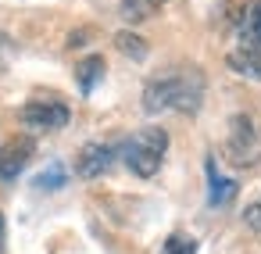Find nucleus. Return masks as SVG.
<instances>
[{
  "instance_id": "nucleus-1",
  "label": "nucleus",
  "mask_w": 261,
  "mask_h": 254,
  "mask_svg": "<svg viewBox=\"0 0 261 254\" xmlns=\"http://www.w3.org/2000/svg\"><path fill=\"white\" fill-rule=\"evenodd\" d=\"M204 100V75L186 65V68H175V72H165L158 79L147 83L143 90V111L158 115V111H186L193 115Z\"/></svg>"
},
{
  "instance_id": "nucleus-2",
  "label": "nucleus",
  "mask_w": 261,
  "mask_h": 254,
  "mask_svg": "<svg viewBox=\"0 0 261 254\" xmlns=\"http://www.w3.org/2000/svg\"><path fill=\"white\" fill-rule=\"evenodd\" d=\"M165 150H168V133L161 125H147L122 143V161L133 168V175L150 179V175H158V168L165 161Z\"/></svg>"
},
{
  "instance_id": "nucleus-3",
  "label": "nucleus",
  "mask_w": 261,
  "mask_h": 254,
  "mask_svg": "<svg viewBox=\"0 0 261 254\" xmlns=\"http://www.w3.org/2000/svg\"><path fill=\"white\" fill-rule=\"evenodd\" d=\"M225 150H229V161L240 165V168H250V165L261 161V133H257V125L250 122V115H236V118H232Z\"/></svg>"
},
{
  "instance_id": "nucleus-4",
  "label": "nucleus",
  "mask_w": 261,
  "mask_h": 254,
  "mask_svg": "<svg viewBox=\"0 0 261 254\" xmlns=\"http://www.w3.org/2000/svg\"><path fill=\"white\" fill-rule=\"evenodd\" d=\"M18 118H22L25 125H33V129H65L68 118H72V111H68V104L58 100V97H36V100L22 104Z\"/></svg>"
},
{
  "instance_id": "nucleus-5",
  "label": "nucleus",
  "mask_w": 261,
  "mask_h": 254,
  "mask_svg": "<svg viewBox=\"0 0 261 254\" xmlns=\"http://www.w3.org/2000/svg\"><path fill=\"white\" fill-rule=\"evenodd\" d=\"M236 47L261 50V0H247L236 11Z\"/></svg>"
},
{
  "instance_id": "nucleus-6",
  "label": "nucleus",
  "mask_w": 261,
  "mask_h": 254,
  "mask_svg": "<svg viewBox=\"0 0 261 254\" xmlns=\"http://www.w3.org/2000/svg\"><path fill=\"white\" fill-rule=\"evenodd\" d=\"M33 150H36V143L29 140V136H15L4 150H0V179H15L22 168H25V161L33 158Z\"/></svg>"
},
{
  "instance_id": "nucleus-7",
  "label": "nucleus",
  "mask_w": 261,
  "mask_h": 254,
  "mask_svg": "<svg viewBox=\"0 0 261 254\" xmlns=\"http://www.w3.org/2000/svg\"><path fill=\"white\" fill-rule=\"evenodd\" d=\"M111 161H115V147H108V143H86L83 154H79V168L75 172L83 179H97V175H104L111 168Z\"/></svg>"
},
{
  "instance_id": "nucleus-8",
  "label": "nucleus",
  "mask_w": 261,
  "mask_h": 254,
  "mask_svg": "<svg viewBox=\"0 0 261 254\" xmlns=\"http://www.w3.org/2000/svg\"><path fill=\"white\" fill-rule=\"evenodd\" d=\"M232 197H236V183L225 179V175H218L215 158H207V204L211 208H225Z\"/></svg>"
},
{
  "instance_id": "nucleus-9",
  "label": "nucleus",
  "mask_w": 261,
  "mask_h": 254,
  "mask_svg": "<svg viewBox=\"0 0 261 254\" xmlns=\"http://www.w3.org/2000/svg\"><path fill=\"white\" fill-rule=\"evenodd\" d=\"M225 61H229V68L236 75H247V79L261 83V50H240V47H232Z\"/></svg>"
},
{
  "instance_id": "nucleus-10",
  "label": "nucleus",
  "mask_w": 261,
  "mask_h": 254,
  "mask_svg": "<svg viewBox=\"0 0 261 254\" xmlns=\"http://www.w3.org/2000/svg\"><path fill=\"white\" fill-rule=\"evenodd\" d=\"M75 79H79V90H83V93H93V86L104 79V58H100V54H93V58L79 61Z\"/></svg>"
},
{
  "instance_id": "nucleus-11",
  "label": "nucleus",
  "mask_w": 261,
  "mask_h": 254,
  "mask_svg": "<svg viewBox=\"0 0 261 254\" xmlns=\"http://www.w3.org/2000/svg\"><path fill=\"white\" fill-rule=\"evenodd\" d=\"M115 47H118L122 54H129L133 61H143V58H147V43H143L136 33H118V36H115Z\"/></svg>"
},
{
  "instance_id": "nucleus-12",
  "label": "nucleus",
  "mask_w": 261,
  "mask_h": 254,
  "mask_svg": "<svg viewBox=\"0 0 261 254\" xmlns=\"http://www.w3.org/2000/svg\"><path fill=\"white\" fill-rule=\"evenodd\" d=\"M161 254H197V240L186 236V233H172L165 240V250Z\"/></svg>"
},
{
  "instance_id": "nucleus-13",
  "label": "nucleus",
  "mask_w": 261,
  "mask_h": 254,
  "mask_svg": "<svg viewBox=\"0 0 261 254\" xmlns=\"http://www.w3.org/2000/svg\"><path fill=\"white\" fill-rule=\"evenodd\" d=\"M36 186L40 190H58V186H65V165H50V168H43L40 175H36Z\"/></svg>"
},
{
  "instance_id": "nucleus-14",
  "label": "nucleus",
  "mask_w": 261,
  "mask_h": 254,
  "mask_svg": "<svg viewBox=\"0 0 261 254\" xmlns=\"http://www.w3.org/2000/svg\"><path fill=\"white\" fill-rule=\"evenodd\" d=\"M243 218H247V225H250V229H261V200H254V204H247V211H243Z\"/></svg>"
},
{
  "instance_id": "nucleus-15",
  "label": "nucleus",
  "mask_w": 261,
  "mask_h": 254,
  "mask_svg": "<svg viewBox=\"0 0 261 254\" xmlns=\"http://www.w3.org/2000/svg\"><path fill=\"white\" fill-rule=\"evenodd\" d=\"M8 61H11V36L0 33V72L8 68Z\"/></svg>"
},
{
  "instance_id": "nucleus-16",
  "label": "nucleus",
  "mask_w": 261,
  "mask_h": 254,
  "mask_svg": "<svg viewBox=\"0 0 261 254\" xmlns=\"http://www.w3.org/2000/svg\"><path fill=\"white\" fill-rule=\"evenodd\" d=\"M122 15H125L129 22H136V18H143L147 11H140V4H136V0H125V8H122Z\"/></svg>"
},
{
  "instance_id": "nucleus-17",
  "label": "nucleus",
  "mask_w": 261,
  "mask_h": 254,
  "mask_svg": "<svg viewBox=\"0 0 261 254\" xmlns=\"http://www.w3.org/2000/svg\"><path fill=\"white\" fill-rule=\"evenodd\" d=\"M4 240H8V225H4V211H0V254H4Z\"/></svg>"
},
{
  "instance_id": "nucleus-18",
  "label": "nucleus",
  "mask_w": 261,
  "mask_h": 254,
  "mask_svg": "<svg viewBox=\"0 0 261 254\" xmlns=\"http://www.w3.org/2000/svg\"><path fill=\"white\" fill-rule=\"evenodd\" d=\"M147 4H150V8H161V4H168V0H147Z\"/></svg>"
}]
</instances>
